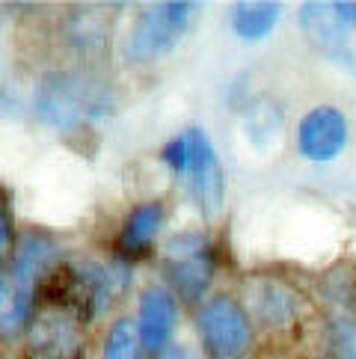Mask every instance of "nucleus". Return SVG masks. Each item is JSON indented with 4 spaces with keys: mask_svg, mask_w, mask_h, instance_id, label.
Returning a JSON list of instances; mask_svg holds the SVG:
<instances>
[{
    "mask_svg": "<svg viewBox=\"0 0 356 359\" xmlns=\"http://www.w3.org/2000/svg\"><path fill=\"white\" fill-rule=\"evenodd\" d=\"M12 252V217L6 211V202L0 199V264L9 259Z\"/></svg>",
    "mask_w": 356,
    "mask_h": 359,
    "instance_id": "nucleus-17",
    "label": "nucleus"
},
{
    "mask_svg": "<svg viewBox=\"0 0 356 359\" xmlns=\"http://www.w3.org/2000/svg\"><path fill=\"white\" fill-rule=\"evenodd\" d=\"M178 324V303L170 288H149L139 300V339H143L146 351L163 353L170 348L172 330Z\"/></svg>",
    "mask_w": 356,
    "mask_h": 359,
    "instance_id": "nucleus-10",
    "label": "nucleus"
},
{
    "mask_svg": "<svg viewBox=\"0 0 356 359\" xmlns=\"http://www.w3.org/2000/svg\"><path fill=\"white\" fill-rule=\"evenodd\" d=\"M327 359H356V318H336L327 330Z\"/></svg>",
    "mask_w": 356,
    "mask_h": 359,
    "instance_id": "nucleus-16",
    "label": "nucleus"
},
{
    "mask_svg": "<svg viewBox=\"0 0 356 359\" xmlns=\"http://www.w3.org/2000/svg\"><path fill=\"white\" fill-rule=\"evenodd\" d=\"M163 226V205L160 202H143L125 217V223L119 229L116 250L122 259H139L146 255L149 247L155 243L158 232Z\"/></svg>",
    "mask_w": 356,
    "mask_h": 359,
    "instance_id": "nucleus-13",
    "label": "nucleus"
},
{
    "mask_svg": "<svg viewBox=\"0 0 356 359\" xmlns=\"http://www.w3.org/2000/svg\"><path fill=\"white\" fill-rule=\"evenodd\" d=\"M333 9H336V15L341 18V24L356 33V4H333Z\"/></svg>",
    "mask_w": 356,
    "mask_h": 359,
    "instance_id": "nucleus-18",
    "label": "nucleus"
},
{
    "mask_svg": "<svg viewBox=\"0 0 356 359\" xmlns=\"http://www.w3.org/2000/svg\"><path fill=\"white\" fill-rule=\"evenodd\" d=\"M163 273L170 279V291L187 303H199L211 288L214 259L205 235L182 232L167 241L163 250Z\"/></svg>",
    "mask_w": 356,
    "mask_h": 359,
    "instance_id": "nucleus-7",
    "label": "nucleus"
},
{
    "mask_svg": "<svg viewBox=\"0 0 356 359\" xmlns=\"http://www.w3.org/2000/svg\"><path fill=\"white\" fill-rule=\"evenodd\" d=\"M249 315L264 327H285L297 315V294L276 279H252L247 285Z\"/></svg>",
    "mask_w": 356,
    "mask_h": 359,
    "instance_id": "nucleus-11",
    "label": "nucleus"
},
{
    "mask_svg": "<svg viewBox=\"0 0 356 359\" xmlns=\"http://www.w3.org/2000/svg\"><path fill=\"white\" fill-rule=\"evenodd\" d=\"M57 267V247L45 235H24V241L0 267V339L15 341L33 324L36 294Z\"/></svg>",
    "mask_w": 356,
    "mask_h": 359,
    "instance_id": "nucleus-1",
    "label": "nucleus"
},
{
    "mask_svg": "<svg viewBox=\"0 0 356 359\" xmlns=\"http://www.w3.org/2000/svg\"><path fill=\"white\" fill-rule=\"evenodd\" d=\"M143 353L146 348H143V339H139V330L134 320L131 318L113 320V327L107 330L101 359H143Z\"/></svg>",
    "mask_w": 356,
    "mask_h": 359,
    "instance_id": "nucleus-15",
    "label": "nucleus"
},
{
    "mask_svg": "<svg viewBox=\"0 0 356 359\" xmlns=\"http://www.w3.org/2000/svg\"><path fill=\"white\" fill-rule=\"evenodd\" d=\"M279 15H282V4H235L232 6V15H228V24L232 30L247 42H256V39H264L267 33L276 27Z\"/></svg>",
    "mask_w": 356,
    "mask_h": 359,
    "instance_id": "nucleus-14",
    "label": "nucleus"
},
{
    "mask_svg": "<svg viewBox=\"0 0 356 359\" xmlns=\"http://www.w3.org/2000/svg\"><path fill=\"white\" fill-rule=\"evenodd\" d=\"M193 12H196V4H178V0L149 6L137 18L128 39H125L128 62H151V60L167 57L184 36Z\"/></svg>",
    "mask_w": 356,
    "mask_h": 359,
    "instance_id": "nucleus-6",
    "label": "nucleus"
},
{
    "mask_svg": "<svg viewBox=\"0 0 356 359\" xmlns=\"http://www.w3.org/2000/svg\"><path fill=\"white\" fill-rule=\"evenodd\" d=\"M36 113L57 131H83L113 110V93L104 81L86 72H50L33 95Z\"/></svg>",
    "mask_w": 356,
    "mask_h": 359,
    "instance_id": "nucleus-2",
    "label": "nucleus"
},
{
    "mask_svg": "<svg viewBox=\"0 0 356 359\" xmlns=\"http://www.w3.org/2000/svg\"><path fill=\"white\" fill-rule=\"evenodd\" d=\"M81 324L66 309L48 306L27 330V359H78Z\"/></svg>",
    "mask_w": 356,
    "mask_h": 359,
    "instance_id": "nucleus-8",
    "label": "nucleus"
},
{
    "mask_svg": "<svg viewBox=\"0 0 356 359\" xmlns=\"http://www.w3.org/2000/svg\"><path fill=\"white\" fill-rule=\"evenodd\" d=\"M196 330L211 359H244L252 344L249 312L228 294L208 297L199 306Z\"/></svg>",
    "mask_w": 356,
    "mask_h": 359,
    "instance_id": "nucleus-5",
    "label": "nucleus"
},
{
    "mask_svg": "<svg viewBox=\"0 0 356 359\" xmlns=\"http://www.w3.org/2000/svg\"><path fill=\"white\" fill-rule=\"evenodd\" d=\"M348 146V119L336 107H315L297 125V149L306 161L327 163Z\"/></svg>",
    "mask_w": 356,
    "mask_h": 359,
    "instance_id": "nucleus-9",
    "label": "nucleus"
},
{
    "mask_svg": "<svg viewBox=\"0 0 356 359\" xmlns=\"http://www.w3.org/2000/svg\"><path fill=\"white\" fill-rule=\"evenodd\" d=\"M300 18H303V27H306L309 39L321 48L324 54H329L333 60L353 57L350 36H356V33L341 24L333 4H306L300 12Z\"/></svg>",
    "mask_w": 356,
    "mask_h": 359,
    "instance_id": "nucleus-12",
    "label": "nucleus"
},
{
    "mask_svg": "<svg viewBox=\"0 0 356 359\" xmlns=\"http://www.w3.org/2000/svg\"><path fill=\"white\" fill-rule=\"evenodd\" d=\"M48 306L71 312L78 320H89L107 309L113 279L110 271H104L95 262H74L66 267H54L45 279Z\"/></svg>",
    "mask_w": 356,
    "mask_h": 359,
    "instance_id": "nucleus-4",
    "label": "nucleus"
},
{
    "mask_svg": "<svg viewBox=\"0 0 356 359\" xmlns=\"http://www.w3.org/2000/svg\"><path fill=\"white\" fill-rule=\"evenodd\" d=\"M158 359H202L193 348H184V344H170Z\"/></svg>",
    "mask_w": 356,
    "mask_h": 359,
    "instance_id": "nucleus-19",
    "label": "nucleus"
},
{
    "mask_svg": "<svg viewBox=\"0 0 356 359\" xmlns=\"http://www.w3.org/2000/svg\"><path fill=\"white\" fill-rule=\"evenodd\" d=\"M160 161L187 184V194L205 217L220 214L226 199V175L217 149L202 128H187L160 149Z\"/></svg>",
    "mask_w": 356,
    "mask_h": 359,
    "instance_id": "nucleus-3",
    "label": "nucleus"
}]
</instances>
